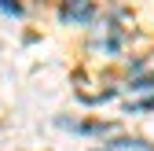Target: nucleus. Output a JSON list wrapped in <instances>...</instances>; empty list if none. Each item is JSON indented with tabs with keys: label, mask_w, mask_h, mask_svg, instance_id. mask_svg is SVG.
<instances>
[{
	"label": "nucleus",
	"mask_w": 154,
	"mask_h": 151,
	"mask_svg": "<svg viewBox=\"0 0 154 151\" xmlns=\"http://www.w3.org/2000/svg\"><path fill=\"white\" fill-rule=\"evenodd\" d=\"M0 11H8V15H22V4H18V0H0Z\"/></svg>",
	"instance_id": "obj_2"
},
{
	"label": "nucleus",
	"mask_w": 154,
	"mask_h": 151,
	"mask_svg": "<svg viewBox=\"0 0 154 151\" xmlns=\"http://www.w3.org/2000/svg\"><path fill=\"white\" fill-rule=\"evenodd\" d=\"M63 15L73 18V22H88V18H92V4H88V0H66Z\"/></svg>",
	"instance_id": "obj_1"
}]
</instances>
